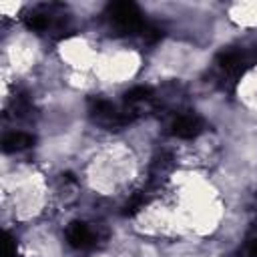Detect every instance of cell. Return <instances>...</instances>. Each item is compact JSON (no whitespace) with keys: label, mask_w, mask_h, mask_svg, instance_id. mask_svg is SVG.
Returning a JSON list of instances; mask_svg holds the SVG:
<instances>
[{"label":"cell","mask_w":257,"mask_h":257,"mask_svg":"<svg viewBox=\"0 0 257 257\" xmlns=\"http://www.w3.org/2000/svg\"><path fill=\"white\" fill-rule=\"evenodd\" d=\"M62 177H64V179H66L68 183H72V181H74V175H72V173H64Z\"/></svg>","instance_id":"30bf717a"},{"label":"cell","mask_w":257,"mask_h":257,"mask_svg":"<svg viewBox=\"0 0 257 257\" xmlns=\"http://www.w3.org/2000/svg\"><path fill=\"white\" fill-rule=\"evenodd\" d=\"M203 131V122L197 114H179L173 120V133L181 139H193Z\"/></svg>","instance_id":"7a4b0ae2"},{"label":"cell","mask_w":257,"mask_h":257,"mask_svg":"<svg viewBox=\"0 0 257 257\" xmlns=\"http://www.w3.org/2000/svg\"><path fill=\"white\" fill-rule=\"evenodd\" d=\"M145 201H147V197H145V193H135L133 197H131V201L126 203V207H124V215H135L143 205H145Z\"/></svg>","instance_id":"52a82bcc"},{"label":"cell","mask_w":257,"mask_h":257,"mask_svg":"<svg viewBox=\"0 0 257 257\" xmlns=\"http://www.w3.org/2000/svg\"><path fill=\"white\" fill-rule=\"evenodd\" d=\"M247 251H249V257H257V237L249 241V245H247Z\"/></svg>","instance_id":"9c48e42d"},{"label":"cell","mask_w":257,"mask_h":257,"mask_svg":"<svg viewBox=\"0 0 257 257\" xmlns=\"http://www.w3.org/2000/svg\"><path fill=\"white\" fill-rule=\"evenodd\" d=\"M4 257H18L16 241L10 233H4Z\"/></svg>","instance_id":"ba28073f"},{"label":"cell","mask_w":257,"mask_h":257,"mask_svg":"<svg viewBox=\"0 0 257 257\" xmlns=\"http://www.w3.org/2000/svg\"><path fill=\"white\" fill-rule=\"evenodd\" d=\"M34 143V137L32 135H26V133H10L4 137L2 141V149L6 153H12V151H20V149H26Z\"/></svg>","instance_id":"277c9868"},{"label":"cell","mask_w":257,"mask_h":257,"mask_svg":"<svg viewBox=\"0 0 257 257\" xmlns=\"http://www.w3.org/2000/svg\"><path fill=\"white\" fill-rule=\"evenodd\" d=\"M50 24V18L48 14H42V12H30L26 16V26L32 28V30H46Z\"/></svg>","instance_id":"5b68a950"},{"label":"cell","mask_w":257,"mask_h":257,"mask_svg":"<svg viewBox=\"0 0 257 257\" xmlns=\"http://www.w3.org/2000/svg\"><path fill=\"white\" fill-rule=\"evenodd\" d=\"M66 237H68V243H70L72 247H76V249H86V247H90L92 241H94L90 229H88L84 223H80V221L70 223V227H68V231H66Z\"/></svg>","instance_id":"3957f363"},{"label":"cell","mask_w":257,"mask_h":257,"mask_svg":"<svg viewBox=\"0 0 257 257\" xmlns=\"http://www.w3.org/2000/svg\"><path fill=\"white\" fill-rule=\"evenodd\" d=\"M108 18L122 32H143L147 26L141 18V10L133 2H112L108 4Z\"/></svg>","instance_id":"6da1fadb"},{"label":"cell","mask_w":257,"mask_h":257,"mask_svg":"<svg viewBox=\"0 0 257 257\" xmlns=\"http://www.w3.org/2000/svg\"><path fill=\"white\" fill-rule=\"evenodd\" d=\"M149 98H151V88H147V86H135V88H131V90L124 94V100H126L128 104L145 102V100H149Z\"/></svg>","instance_id":"8992f818"}]
</instances>
